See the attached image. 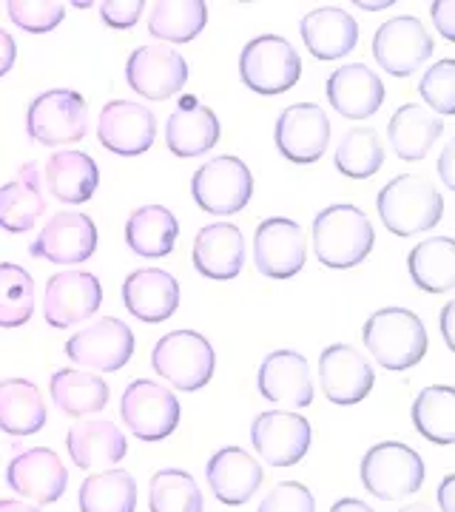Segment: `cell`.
Masks as SVG:
<instances>
[{"mask_svg":"<svg viewBox=\"0 0 455 512\" xmlns=\"http://www.w3.org/2000/svg\"><path fill=\"white\" fill-rule=\"evenodd\" d=\"M313 251L316 259L333 268V271H347L356 268L359 262L367 259L376 242L373 222L364 214L362 208L339 202L328 205L325 211H319L313 217Z\"/></svg>","mask_w":455,"mask_h":512,"instance_id":"cell-1","label":"cell"},{"mask_svg":"<svg viewBox=\"0 0 455 512\" xmlns=\"http://www.w3.org/2000/svg\"><path fill=\"white\" fill-rule=\"evenodd\" d=\"M382 225L396 237H416L436 228L444 217V197L433 180L421 174H401L376 197Z\"/></svg>","mask_w":455,"mask_h":512,"instance_id":"cell-2","label":"cell"},{"mask_svg":"<svg viewBox=\"0 0 455 512\" xmlns=\"http://www.w3.org/2000/svg\"><path fill=\"white\" fill-rule=\"evenodd\" d=\"M362 339L367 353L384 370H410L427 353V330L419 313L407 308H382L364 322Z\"/></svg>","mask_w":455,"mask_h":512,"instance_id":"cell-3","label":"cell"},{"mask_svg":"<svg viewBox=\"0 0 455 512\" xmlns=\"http://www.w3.org/2000/svg\"><path fill=\"white\" fill-rule=\"evenodd\" d=\"M157 376L182 393H197L214 379L217 356L211 342L197 330H171L151 350Z\"/></svg>","mask_w":455,"mask_h":512,"instance_id":"cell-4","label":"cell"},{"mask_svg":"<svg viewBox=\"0 0 455 512\" xmlns=\"http://www.w3.org/2000/svg\"><path fill=\"white\" fill-rule=\"evenodd\" d=\"M362 484L379 501H399L421 490L424 461L410 444L379 441L362 458Z\"/></svg>","mask_w":455,"mask_h":512,"instance_id":"cell-5","label":"cell"},{"mask_svg":"<svg viewBox=\"0 0 455 512\" xmlns=\"http://www.w3.org/2000/svg\"><path fill=\"white\" fill-rule=\"evenodd\" d=\"M242 83L256 94H285L302 74V57L282 35H256L239 55Z\"/></svg>","mask_w":455,"mask_h":512,"instance_id":"cell-6","label":"cell"},{"mask_svg":"<svg viewBox=\"0 0 455 512\" xmlns=\"http://www.w3.org/2000/svg\"><path fill=\"white\" fill-rule=\"evenodd\" d=\"M29 137L46 148L74 146L89 134V109L83 94L72 89H52L37 94L26 111Z\"/></svg>","mask_w":455,"mask_h":512,"instance_id":"cell-7","label":"cell"},{"mask_svg":"<svg viewBox=\"0 0 455 512\" xmlns=\"http://www.w3.org/2000/svg\"><path fill=\"white\" fill-rule=\"evenodd\" d=\"M191 194L205 214L234 217L254 197V174L239 157H214L194 171Z\"/></svg>","mask_w":455,"mask_h":512,"instance_id":"cell-8","label":"cell"},{"mask_svg":"<svg viewBox=\"0 0 455 512\" xmlns=\"http://www.w3.org/2000/svg\"><path fill=\"white\" fill-rule=\"evenodd\" d=\"M180 399L154 379H134L120 399V419L140 441L168 439L180 424Z\"/></svg>","mask_w":455,"mask_h":512,"instance_id":"cell-9","label":"cell"},{"mask_svg":"<svg viewBox=\"0 0 455 512\" xmlns=\"http://www.w3.org/2000/svg\"><path fill=\"white\" fill-rule=\"evenodd\" d=\"M134 330L117 316L94 319L91 325L77 330L66 342V356L74 365L94 373H114L126 367L134 356Z\"/></svg>","mask_w":455,"mask_h":512,"instance_id":"cell-10","label":"cell"},{"mask_svg":"<svg viewBox=\"0 0 455 512\" xmlns=\"http://www.w3.org/2000/svg\"><path fill=\"white\" fill-rule=\"evenodd\" d=\"M436 43L427 26L413 15L382 23L373 35V57L390 77H410L433 57Z\"/></svg>","mask_w":455,"mask_h":512,"instance_id":"cell-11","label":"cell"},{"mask_svg":"<svg viewBox=\"0 0 455 512\" xmlns=\"http://www.w3.org/2000/svg\"><path fill=\"white\" fill-rule=\"evenodd\" d=\"M103 305V285L89 271H60L46 282L43 316L55 330H69L91 319Z\"/></svg>","mask_w":455,"mask_h":512,"instance_id":"cell-12","label":"cell"},{"mask_svg":"<svg viewBox=\"0 0 455 512\" xmlns=\"http://www.w3.org/2000/svg\"><path fill=\"white\" fill-rule=\"evenodd\" d=\"M310 421L291 410H268L259 413L251 424V444L256 456L268 467H293L308 456Z\"/></svg>","mask_w":455,"mask_h":512,"instance_id":"cell-13","label":"cell"},{"mask_svg":"<svg viewBox=\"0 0 455 512\" xmlns=\"http://www.w3.org/2000/svg\"><path fill=\"white\" fill-rule=\"evenodd\" d=\"M128 86L140 97L163 103L168 97L185 89L188 83V63L180 52L163 43L137 46L126 63Z\"/></svg>","mask_w":455,"mask_h":512,"instance_id":"cell-14","label":"cell"},{"mask_svg":"<svg viewBox=\"0 0 455 512\" xmlns=\"http://www.w3.org/2000/svg\"><path fill=\"white\" fill-rule=\"evenodd\" d=\"M273 140L285 160L296 165L316 163L330 146L328 114L316 103H293L279 114Z\"/></svg>","mask_w":455,"mask_h":512,"instance_id":"cell-15","label":"cell"},{"mask_svg":"<svg viewBox=\"0 0 455 512\" xmlns=\"http://www.w3.org/2000/svg\"><path fill=\"white\" fill-rule=\"evenodd\" d=\"M305 259L308 242L299 222L288 217L259 222L254 234V265L259 274L268 279H291L305 268Z\"/></svg>","mask_w":455,"mask_h":512,"instance_id":"cell-16","label":"cell"},{"mask_svg":"<svg viewBox=\"0 0 455 512\" xmlns=\"http://www.w3.org/2000/svg\"><path fill=\"white\" fill-rule=\"evenodd\" d=\"M97 137L103 148L120 157L146 154L157 140V117L143 103L131 100H111L100 109L97 117Z\"/></svg>","mask_w":455,"mask_h":512,"instance_id":"cell-17","label":"cell"},{"mask_svg":"<svg viewBox=\"0 0 455 512\" xmlns=\"http://www.w3.org/2000/svg\"><path fill=\"white\" fill-rule=\"evenodd\" d=\"M97 251V225L89 214L60 211L43 225V231L32 239L29 254L55 265H80Z\"/></svg>","mask_w":455,"mask_h":512,"instance_id":"cell-18","label":"cell"},{"mask_svg":"<svg viewBox=\"0 0 455 512\" xmlns=\"http://www.w3.org/2000/svg\"><path fill=\"white\" fill-rule=\"evenodd\" d=\"M6 484L35 504H55L69 490V470L55 450L32 447L6 464Z\"/></svg>","mask_w":455,"mask_h":512,"instance_id":"cell-19","label":"cell"},{"mask_svg":"<svg viewBox=\"0 0 455 512\" xmlns=\"http://www.w3.org/2000/svg\"><path fill=\"white\" fill-rule=\"evenodd\" d=\"M376 373L353 345H330L319 356V384L333 404H359L373 390Z\"/></svg>","mask_w":455,"mask_h":512,"instance_id":"cell-20","label":"cell"},{"mask_svg":"<svg viewBox=\"0 0 455 512\" xmlns=\"http://www.w3.org/2000/svg\"><path fill=\"white\" fill-rule=\"evenodd\" d=\"M259 393L273 404L310 407L313 404V379L308 359L296 350H273L259 365Z\"/></svg>","mask_w":455,"mask_h":512,"instance_id":"cell-21","label":"cell"},{"mask_svg":"<svg viewBox=\"0 0 455 512\" xmlns=\"http://www.w3.org/2000/svg\"><path fill=\"white\" fill-rule=\"evenodd\" d=\"M123 302L131 316L157 325L180 308V282L163 268H137L123 282Z\"/></svg>","mask_w":455,"mask_h":512,"instance_id":"cell-22","label":"cell"},{"mask_svg":"<svg viewBox=\"0 0 455 512\" xmlns=\"http://www.w3.org/2000/svg\"><path fill=\"white\" fill-rule=\"evenodd\" d=\"M382 77L364 63H345L328 77V103L347 120H367L384 106Z\"/></svg>","mask_w":455,"mask_h":512,"instance_id":"cell-23","label":"cell"},{"mask_svg":"<svg viewBox=\"0 0 455 512\" xmlns=\"http://www.w3.org/2000/svg\"><path fill=\"white\" fill-rule=\"evenodd\" d=\"M66 450L80 470H109L126 458L128 441L111 419H86L69 427Z\"/></svg>","mask_w":455,"mask_h":512,"instance_id":"cell-24","label":"cell"},{"mask_svg":"<svg viewBox=\"0 0 455 512\" xmlns=\"http://www.w3.org/2000/svg\"><path fill=\"white\" fill-rule=\"evenodd\" d=\"M205 478H208L211 493L217 495V501L228 504V507H242L262 487L265 473H262L259 461L248 450H242V447H222L208 461Z\"/></svg>","mask_w":455,"mask_h":512,"instance_id":"cell-25","label":"cell"},{"mask_svg":"<svg viewBox=\"0 0 455 512\" xmlns=\"http://www.w3.org/2000/svg\"><path fill=\"white\" fill-rule=\"evenodd\" d=\"M194 268L205 279L228 282L242 274L245 265V237L234 222H211L200 228L194 239Z\"/></svg>","mask_w":455,"mask_h":512,"instance_id":"cell-26","label":"cell"},{"mask_svg":"<svg viewBox=\"0 0 455 512\" xmlns=\"http://www.w3.org/2000/svg\"><path fill=\"white\" fill-rule=\"evenodd\" d=\"M302 40L316 60L347 57L359 43V23L342 6H316L299 23Z\"/></svg>","mask_w":455,"mask_h":512,"instance_id":"cell-27","label":"cell"},{"mask_svg":"<svg viewBox=\"0 0 455 512\" xmlns=\"http://www.w3.org/2000/svg\"><path fill=\"white\" fill-rule=\"evenodd\" d=\"M219 143V120L208 106H202L197 97H185L180 109L174 111L165 123V146L174 157L191 160L202 157L205 151Z\"/></svg>","mask_w":455,"mask_h":512,"instance_id":"cell-28","label":"cell"},{"mask_svg":"<svg viewBox=\"0 0 455 512\" xmlns=\"http://www.w3.org/2000/svg\"><path fill=\"white\" fill-rule=\"evenodd\" d=\"M43 180H46V188L57 202L83 205L94 197V191L100 185V168L86 151L60 148L46 160Z\"/></svg>","mask_w":455,"mask_h":512,"instance_id":"cell-29","label":"cell"},{"mask_svg":"<svg viewBox=\"0 0 455 512\" xmlns=\"http://www.w3.org/2000/svg\"><path fill=\"white\" fill-rule=\"evenodd\" d=\"M43 214L46 197L40 191V165H20L18 177L0 185V228L9 234H26Z\"/></svg>","mask_w":455,"mask_h":512,"instance_id":"cell-30","label":"cell"},{"mask_svg":"<svg viewBox=\"0 0 455 512\" xmlns=\"http://www.w3.org/2000/svg\"><path fill=\"white\" fill-rule=\"evenodd\" d=\"M441 134H444V120L419 103H404L390 117V126H387L390 146L396 151V157L407 163L424 160Z\"/></svg>","mask_w":455,"mask_h":512,"instance_id":"cell-31","label":"cell"},{"mask_svg":"<svg viewBox=\"0 0 455 512\" xmlns=\"http://www.w3.org/2000/svg\"><path fill=\"white\" fill-rule=\"evenodd\" d=\"M49 410L40 387L29 379L0 382V430L9 436H35L46 427Z\"/></svg>","mask_w":455,"mask_h":512,"instance_id":"cell-32","label":"cell"},{"mask_svg":"<svg viewBox=\"0 0 455 512\" xmlns=\"http://www.w3.org/2000/svg\"><path fill=\"white\" fill-rule=\"evenodd\" d=\"M49 393H52V402L72 419H86V416L100 413L111 396L103 376H94L91 370H74V367L55 370L49 382Z\"/></svg>","mask_w":455,"mask_h":512,"instance_id":"cell-33","label":"cell"},{"mask_svg":"<svg viewBox=\"0 0 455 512\" xmlns=\"http://www.w3.org/2000/svg\"><path fill=\"white\" fill-rule=\"evenodd\" d=\"M180 237V222L165 205H143L126 222V245L143 259L168 256Z\"/></svg>","mask_w":455,"mask_h":512,"instance_id":"cell-34","label":"cell"},{"mask_svg":"<svg viewBox=\"0 0 455 512\" xmlns=\"http://www.w3.org/2000/svg\"><path fill=\"white\" fill-rule=\"evenodd\" d=\"M407 271L424 293H447L455 288V242L450 237L421 239L407 256Z\"/></svg>","mask_w":455,"mask_h":512,"instance_id":"cell-35","label":"cell"},{"mask_svg":"<svg viewBox=\"0 0 455 512\" xmlns=\"http://www.w3.org/2000/svg\"><path fill=\"white\" fill-rule=\"evenodd\" d=\"M80 512H137V481L128 470H97L80 484Z\"/></svg>","mask_w":455,"mask_h":512,"instance_id":"cell-36","label":"cell"},{"mask_svg":"<svg viewBox=\"0 0 455 512\" xmlns=\"http://www.w3.org/2000/svg\"><path fill=\"white\" fill-rule=\"evenodd\" d=\"M208 23L202 0H157L148 12V35L160 43H191Z\"/></svg>","mask_w":455,"mask_h":512,"instance_id":"cell-37","label":"cell"},{"mask_svg":"<svg viewBox=\"0 0 455 512\" xmlns=\"http://www.w3.org/2000/svg\"><path fill=\"white\" fill-rule=\"evenodd\" d=\"M413 424L421 436L433 444H453L455 441V390L450 384L424 387L413 402Z\"/></svg>","mask_w":455,"mask_h":512,"instance_id":"cell-38","label":"cell"},{"mask_svg":"<svg viewBox=\"0 0 455 512\" xmlns=\"http://www.w3.org/2000/svg\"><path fill=\"white\" fill-rule=\"evenodd\" d=\"M336 168L350 180H370L384 165V143L379 131L370 126H356L342 134L336 146Z\"/></svg>","mask_w":455,"mask_h":512,"instance_id":"cell-39","label":"cell"},{"mask_svg":"<svg viewBox=\"0 0 455 512\" xmlns=\"http://www.w3.org/2000/svg\"><path fill=\"white\" fill-rule=\"evenodd\" d=\"M151 512H202V490L188 470L165 467L148 484Z\"/></svg>","mask_w":455,"mask_h":512,"instance_id":"cell-40","label":"cell"},{"mask_svg":"<svg viewBox=\"0 0 455 512\" xmlns=\"http://www.w3.org/2000/svg\"><path fill=\"white\" fill-rule=\"evenodd\" d=\"M35 313V279L15 262H0V328H23Z\"/></svg>","mask_w":455,"mask_h":512,"instance_id":"cell-41","label":"cell"},{"mask_svg":"<svg viewBox=\"0 0 455 512\" xmlns=\"http://www.w3.org/2000/svg\"><path fill=\"white\" fill-rule=\"evenodd\" d=\"M419 92L424 97V109H430L438 117L455 114V60L444 57L433 63L419 83Z\"/></svg>","mask_w":455,"mask_h":512,"instance_id":"cell-42","label":"cell"},{"mask_svg":"<svg viewBox=\"0 0 455 512\" xmlns=\"http://www.w3.org/2000/svg\"><path fill=\"white\" fill-rule=\"evenodd\" d=\"M6 12L18 29L32 35H46L66 18V6L57 0H9Z\"/></svg>","mask_w":455,"mask_h":512,"instance_id":"cell-43","label":"cell"},{"mask_svg":"<svg viewBox=\"0 0 455 512\" xmlns=\"http://www.w3.org/2000/svg\"><path fill=\"white\" fill-rule=\"evenodd\" d=\"M256 512H316V498L299 481H279Z\"/></svg>","mask_w":455,"mask_h":512,"instance_id":"cell-44","label":"cell"},{"mask_svg":"<svg viewBox=\"0 0 455 512\" xmlns=\"http://www.w3.org/2000/svg\"><path fill=\"white\" fill-rule=\"evenodd\" d=\"M146 3L143 0H103L100 3V18L111 29L126 32L131 26H137V20L143 18Z\"/></svg>","mask_w":455,"mask_h":512,"instance_id":"cell-45","label":"cell"},{"mask_svg":"<svg viewBox=\"0 0 455 512\" xmlns=\"http://www.w3.org/2000/svg\"><path fill=\"white\" fill-rule=\"evenodd\" d=\"M430 15L438 35H444V40H455V0H438L430 6Z\"/></svg>","mask_w":455,"mask_h":512,"instance_id":"cell-46","label":"cell"},{"mask_svg":"<svg viewBox=\"0 0 455 512\" xmlns=\"http://www.w3.org/2000/svg\"><path fill=\"white\" fill-rule=\"evenodd\" d=\"M15 60H18V43L6 29H0V77L12 72Z\"/></svg>","mask_w":455,"mask_h":512,"instance_id":"cell-47","label":"cell"},{"mask_svg":"<svg viewBox=\"0 0 455 512\" xmlns=\"http://www.w3.org/2000/svg\"><path fill=\"white\" fill-rule=\"evenodd\" d=\"M453 151H455V140H450L444 151H441V160H438V174H441V180L444 185L453 191L455 188V177H453Z\"/></svg>","mask_w":455,"mask_h":512,"instance_id":"cell-48","label":"cell"},{"mask_svg":"<svg viewBox=\"0 0 455 512\" xmlns=\"http://www.w3.org/2000/svg\"><path fill=\"white\" fill-rule=\"evenodd\" d=\"M453 493H455V476H447L444 481H441V487H438V507H441V512H455Z\"/></svg>","mask_w":455,"mask_h":512,"instance_id":"cell-49","label":"cell"},{"mask_svg":"<svg viewBox=\"0 0 455 512\" xmlns=\"http://www.w3.org/2000/svg\"><path fill=\"white\" fill-rule=\"evenodd\" d=\"M453 311H455V302H447V305H444V311H441V333H444V342H447V348H455Z\"/></svg>","mask_w":455,"mask_h":512,"instance_id":"cell-50","label":"cell"},{"mask_svg":"<svg viewBox=\"0 0 455 512\" xmlns=\"http://www.w3.org/2000/svg\"><path fill=\"white\" fill-rule=\"evenodd\" d=\"M330 512H376L370 504H364L359 498H342V501H336Z\"/></svg>","mask_w":455,"mask_h":512,"instance_id":"cell-51","label":"cell"},{"mask_svg":"<svg viewBox=\"0 0 455 512\" xmlns=\"http://www.w3.org/2000/svg\"><path fill=\"white\" fill-rule=\"evenodd\" d=\"M0 512H40L35 504H26V501H18V498H3L0 501Z\"/></svg>","mask_w":455,"mask_h":512,"instance_id":"cell-52","label":"cell"},{"mask_svg":"<svg viewBox=\"0 0 455 512\" xmlns=\"http://www.w3.org/2000/svg\"><path fill=\"white\" fill-rule=\"evenodd\" d=\"M356 6H359V9H370V12H376V9H387V6H393V0H379V3H364V0H359Z\"/></svg>","mask_w":455,"mask_h":512,"instance_id":"cell-53","label":"cell"},{"mask_svg":"<svg viewBox=\"0 0 455 512\" xmlns=\"http://www.w3.org/2000/svg\"><path fill=\"white\" fill-rule=\"evenodd\" d=\"M399 512H436L430 504H407V507H401Z\"/></svg>","mask_w":455,"mask_h":512,"instance_id":"cell-54","label":"cell"}]
</instances>
